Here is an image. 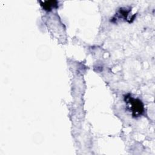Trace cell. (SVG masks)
I'll list each match as a JSON object with an SVG mask.
<instances>
[{
  "label": "cell",
  "instance_id": "cell-1",
  "mask_svg": "<svg viewBox=\"0 0 155 155\" xmlns=\"http://www.w3.org/2000/svg\"><path fill=\"white\" fill-rule=\"evenodd\" d=\"M125 102L127 104V107L131 112L133 117H137L141 115L143 112V105L141 101L137 99H134L130 96H127L125 97Z\"/></svg>",
  "mask_w": 155,
  "mask_h": 155
},
{
  "label": "cell",
  "instance_id": "cell-2",
  "mask_svg": "<svg viewBox=\"0 0 155 155\" xmlns=\"http://www.w3.org/2000/svg\"><path fill=\"white\" fill-rule=\"evenodd\" d=\"M56 1H45L44 2V5H42L44 8L47 10H50L53 7L56 5V4H54V3H56Z\"/></svg>",
  "mask_w": 155,
  "mask_h": 155
}]
</instances>
